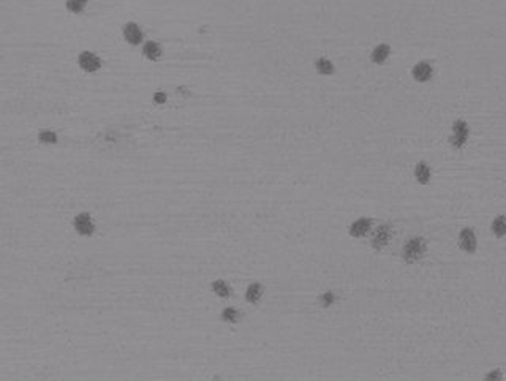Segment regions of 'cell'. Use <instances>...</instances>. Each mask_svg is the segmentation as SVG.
Here are the masks:
<instances>
[{
    "label": "cell",
    "instance_id": "obj_8",
    "mask_svg": "<svg viewBox=\"0 0 506 381\" xmlns=\"http://www.w3.org/2000/svg\"><path fill=\"white\" fill-rule=\"evenodd\" d=\"M432 73H433V70L430 67V63H427V62H419L418 65L413 67V77L419 82L429 81L432 77Z\"/></svg>",
    "mask_w": 506,
    "mask_h": 381
},
{
    "label": "cell",
    "instance_id": "obj_22",
    "mask_svg": "<svg viewBox=\"0 0 506 381\" xmlns=\"http://www.w3.org/2000/svg\"><path fill=\"white\" fill-rule=\"evenodd\" d=\"M502 372L500 370H495V372H490L486 375V380H502Z\"/></svg>",
    "mask_w": 506,
    "mask_h": 381
},
{
    "label": "cell",
    "instance_id": "obj_7",
    "mask_svg": "<svg viewBox=\"0 0 506 381\" xmlns=\"http://www.w3.org/2000/svg\"><path fill=\"white\" fill-rule=\"evenodd\" d=\"M459 245L460 249L467 253H475L476 252V237L472 228H465L460 231L459 234Z\"/></svg>",
    "mask_w": 506,
    "mask_h": 381
},
{
    "label": "cell",
    "instance_id": "obj_19",
    "mask_svg": "<svg viewBox=\"0 0 506 381\" xmlns=\"http://www.w3.org/2000/svg\"><path fill=\"white\" fill-rule=\"evenodd\" d=\"M222 318L228 323H238L240 320V313L238 312L236 308L233 307H226L222 312Z\"/></svg>",
    "mask_w": 506,
    "mask_h": 381
},
{
    "label": "cell",
    "instance_id": "obj_9",
    "mask_svg": "<svg viewBox=\"0 0 506 381\" xmlns=\"http://www.w3.org/2000/svg\"><path fill=\"white\" fill-rule=\"evenodd\" d=\"M370 227H372V220H370V218H359V220H356L350 227V234L353 237H362L369 232Z\"/></svg>",
    "mask_w": 506,
    "mask_h": 381
},
{
    "label": "cell",
    "instance_id": "obj_4",
    "mask_svg": "<svg viewBox=\"0 0 506 381\" xmlns=\"http://www.w3.org/2000/svg\"><path fill=\"white\" fill-rule=\"evenodd\" d=\"M73 225H75V229H76V232H80L81 236H90L92 232H94V229H95V227H94V222H92L90 215H89V214H85V212H82V214H78V215L75 217V222H73Z\"/></svg>",
    "mask_w": 506,
    "mask_h": 381
},
{
    "label": "cell",
    "instance_id": "obj_11",
    "mask_svg": "<svg viewBox=\"0 0 506 381\" xmlns=\"http://www.w3.org/2000/svg\"><path fill=\"white\" fill-rule=\"evenodd\" d=\"M415 176H416V180L419 183L426 185V183L430 180V168H429V165H427L426 161H419V163L416 165V168H415Z\"/></svg>",
    "mask_w": 506,
    "mask_h": 381
},
{
    "label": "cell",
    "instance_id": "obj_3",
    "mask_svg": "<svg viewBox=\"0 0 506 381\" xmlns=\"http://www.w3.org/2000/svg\"><path fill=\"white\" fill-rule=\"evenodd\" d=\"M453 131H454V135L450 138L451 141V144L454 147H462L465 143H467V138H468V125L464 122V121H455L454 125H453Z\"/></svg>",
    "mask_w": 506,
    "mask_h": 381
},
{
    "label": "cell",
    "instance_id": "obj_16",
    "mask_svg": "<svg viewBox=\"0 0 506 381\" xmlns=\"http://www.w3.org/2000/svg\"><path fill=\"white\" fill-rule=\"evenodd\" d=\"M492 232L497 237H503L506 234V222H505V215H498L494 223H492Z\"/></svg>",
    "mask_w": 506,
    "mask_h": 381
},
{
    "label": "cell",
    "instance_id": "obj_6",
    "mask_svg": "<svg viewBox=\"0 0 506 381\" xmlns=\"http://www.w3.org/2000/svg\"><path fill=\"white\" fill-rule=\"evenodd\" d=\"M122 33H124V38L127 40V43H130L133 46H138L142 41V37H144L142 30L139 29V25L136 23H127L122 29Z\"/></svg>",
    "mask_w": 506,
    "mask_h": 381
},
{
    "label": "cell",
    "instance_id": "obj_12",
    "mask_svg": "<svg viewBox=\"0 0 506 381\" xmlns=\"http://www.w3.org/2000/svg\"><path fill=\"white\" fill-rule=\"evenodd\" d=\"M389 51H391L389 45H378L373 49V52H372V55H370V59H372V62H375V63H383L384 60L388 59Z\"/></svg>",
    "mask_w": 506,
    "mask_h": 381
},
{
    "label": "cell",
    "instance_id": "obj_20",
    "mask_svg": "<svg viewBox=\"0 0 506 381\" xmlns=\"http://www.w3.org/2000/svg\"><path fill=\"white\" fill-rule=\"evenodd\" d=\"M320 302H321V305L323 307H329L331 304H334V294L331 291H327L321 296V299H320Z\"/></svg>",
    "mask_w": 506,
    "mask_h": 381
},
{
    "label": "cell",
    "instance_id": "obj_13",
    "mask_svg": "<svg viewBox=\"0 0 506 381\" xmlns=\"http://www.w3.org/2000/svg\"><path fill=\"white\" fill-rule=\"evenodd\" d=\"M261 296H263V286L260 283H252L245 291V299L248 302H252V304L253 302H258Z\"/></svg>",
    "mask_w": 506,
    "mask_h": 381
},
{
    "label": "cell",
    "instance_id": "obj_18",
    "mask_svg": "<svg viewBox=\"0 0 506 381\" xmlns=\"http://www.w3.org/2000/svg\"><path fill=\"white\" fill-rule=\"evenodd\" d=\"M315 65H317V70L321 75H332L334 73V65L327 59H318L315 62Z\"/></svg>",
    "mask_w": 506,
    "mask_h": 381
},
{
    "label": "cell",
    "instance_id": "obj_15",
    "mask_svg": "<svg viewBox=\"0 0 506 381\" xmlns=\"http://www.w3.org/2000/svg\"><path fill=\"white\" fill-rule=\"evenodd\" d=\"M212 291L215 293V294H218L220 298H228V296L231 294V288L228 286L223 280H215L212 283Z\"/></svg>",
    "mask_w": 506,
    "mask_h": 381
},
{
    "label": "cell",
    "instance_id": "obj_14",
    "mask_svg": "<svg viewBox=\"0 0 506 381\" xmlns=\"http://www.w3.org/2000/svg\"><path fill=\"white\" fill-rule=\"evenodd\" d=\"M89 3V0H67V10L70 13H75V15H80V13L84 11V8L87 6Z\"/></svg>",
    "mask_w": 506,
    "mask_h": 381
},
{
    "label": "cell",
    "instance_id": "obj_17",
    "mask_svg": "<svg viewBox=\"0 0 506 381\" xmlns=\"http://www.w3.org/2000/svg\"><path fill=\"white\" fill-rule=\"evenodd\" d=\"M38 141L41 144H55L57 143V135L51 130H41L38 133Z\"/></svg>",
    "mask_w": 506,
    "mask_h": 381
},
{
    "label": "cell",
    "instance_id": "obj_21",
    "mask_svg": "<svg viewBox=\"0 0 506 381\" xmlns=\"http://www.w3.org/2000/svg\"><path fill=\"white\" fill-rule=\"evenodd\" d=\"M154 102H157V103H165L166 102V95L165 94H163V92H155V95H154Z\"/></svg>",
    "mask_w": 506,
    "mask_h": 381
},
{
    "label": "cell",
    "instance_id": "obj_10",
    "mask_svg": "<svg viewBox=\"0 0 506 381\" xmlns=\"http://www.w3.org/2000/svg\"><path fill=\"white\" fill-rule=\"evenodd\" d=\"M142 54L146 55L149 60H159L161 57V46L155 41H146L142 46Z\"/></svg>",
    "mask_w": 506,
    "mask_h": 381
},
{
    "label": "cell",
    "instance_id": "obj_5",
    "mask_svg": "<svg viewBox=\"0 0 506 381\" xmlns=\"http://www.w3.org/2000/svg\"><path fill=\"white\" fill-rule=\"evenodd\" d=\"M389 237H391V227L389 225H381V227H378V229L373 232L372 241L370 242H372V247L375 250L380 252L389 242Z\"/></svg>",
    "mask_w": 506,
    "mask_h": 381
},
{
    "label": "cell",
    "instance_id": "obj_1",
    "mask_svg": "<svg viewBox=\"0 0 506 381\" xmlns=\"http://www.w3.org/2000/svg\"><path fill=\"white\" fill-rule=\"evenodd\" d=\"M426 252V241L424 237H413L408 241V244L403 247V261L408 264L416 263L418 259H421Z\"/></svg>",
    "mask_w": 506,
    "mask_h": 381
},
{
    "label": "cell",
    "instance_id": "obj_2",
    "mask_svg": "<svg viewBox=\"0 0 506 381\" xmlns=\"http://www.w3.org/2000/svg\"><path fill=\"white\" fill-rule=\"evenodd\" d=\"M78 63L85 73H95L102 68V59L90 51H82L78 55Z\"/></svg>",
    "mask_w": 506,
    "mask_h": 381
}]
</instances>
